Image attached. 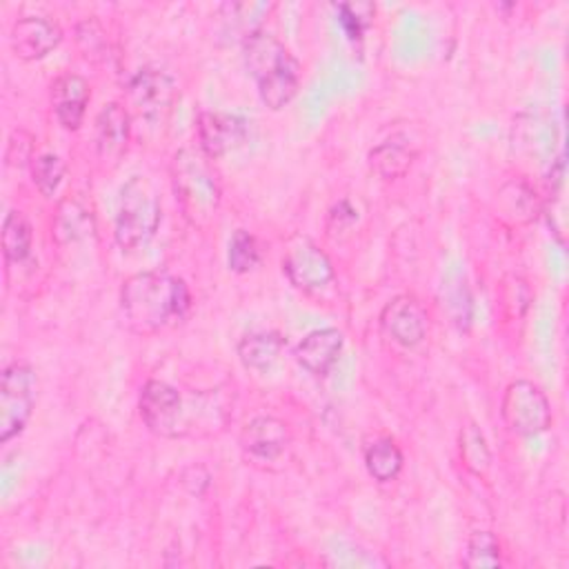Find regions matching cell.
<instances>
[{
    "label": "cell",
    "mask_w": 569,
    "mask_h": 569,
    "mask_svg": "<svg viewBox=\"0 0 569 569\" xmlns=\"http://www.w3.org/2000/svg\"><path fill=\"white\" fill-rule=\"evenodd\" d=\"M189 307L187 282L167 271H138L120 287V311L127 327L138 336H153L180 322Z\"/></svg>",
    "instance_id": "cell-1"
},
{
    "label": "cell",
    "mask_w": 569,
    "mask_h": 569,
    "mask_svg": "<svg viewBox=\"0 0 569 569\" xmlns=\"http://www.w3.org/2000/svg\"><path fill=\"white\" fill-rule=\"evenodd\" d=\"M242 60L256 80L260 100L278 111L293 100L300 89L302 69L296 56L267 29H251L242 38Z\"/></svg>",
    "instance_id": "cell-2"
},
{
    "label": "cell",
    "mask_w": 569,
    "mask_h": 569,
    "mask_svg": "<svg viewBox=\"0 0 569 569\" xmlns=\"http://www.w3.org/2000/svg\"><path fill=\"white\" fill-rule=\"evenodd\" d=\"M171 184L178 207L196 229H209L216 222L222 189L209 158L193 147H182L171 158Z\"/></svg>",
    "instance_id": "cell-3"
},
{
    "label": "cell",
    "mask_w": 569,
    "mask_h": 569,
    "mask_svg": "<svg viewBox=\"0 0 569 569\" xmlns=\"http://www.w3.org/2000/svg\"><path fill=\"white\" fill-rule=\"evenodd\" d=\"M162 220L160 196L147 176H131L118 198V211L113 222L116 242L131 251L144 247L158 231Z\"/></svg>",
    "instance_id": "cell-4"
},
{
    "label": "cell",
    "mask_w": 569,
    "mask_h": 569,
    "mask_svg": "<svg viewBox=\"0 0 569 569\" xmlns=\"http://www.w3.org/2000/svg\"><path fill=\"white\" fill-rule=\"evenodd\" d=\"M38 400V373L27 362H11L0 378V440L9 442L29 422Z\"/></svg>",
    "instance_id": "cell-5"
},
{
    "label": "cell",
    "mask_w": 569,
    "mask_h": 569,
    "mask_svg": "<svg viewBox=\"0 0 569 569\" xmlns=\"http://www.w3.org/2000/svg\"><path fill=\"white\" fill-rule=\"evenodd\" d=\"M500 416L511 433L533 438L551 427V405L547 393L531 380L518 378L507 385Z\"/></svg>",
    "instance_id": "cell-6"
},
{
    "label": "cell",
    "mask_w": 569,
    "mask_h": 569,
    "mask_svg": "<svg viewBox=\"0 0 569 569\" xmlns=\"http://www.w3.org/2000/svg\"><path fill=\"white\" fill-rule=\"evenodd\" d=\"M138 409L144 427L160 438H178L187 433L184 402L180 391L164 380H147L140 389Z\"/></svg>",
    "instance_id": "cell-7"
},
{
    "label": "cell",
    "mask_w": 569,
    "mask_h": 569,
    "mask_svg": "<svg viewBox=\"0 0 569 569\" xmlns=\"http://www.w3.org/2000/svg\"><path fill=\"white\" fill-rule=\"evenodd\" d=\"M280 264L287 280L302 291H320L336 276L329 256L307 236H293L287 240Z\"/></svg>",
    "instance_id": "cell-8"
},
{
    "label": "cell",
    "mask_w": 569,
    "mask_h": 569,
    "mask_svg": "<svg viewBox=\"0 0 569 569\" xmlns=\"http://www.w3.org/2000/svg\"><path fill=\"white\" fill-rule=\"evenodd\" d=\"M127 96L140 118L162 120L176 104L178 84L169 71L149 64L129 78Z\"/></svg>",
    "instance_id": "cell-9"
},
{
    "label": "cell",
    "mask_w": 569,
    "mask_h": 569,
    "mask_svg": "<svg viewBox=\"0 0 569 569\" xmlns=\"http://www.w3.org/2000/svg\"><path fill=\"white\" fill-rule=\"evenodd\" d=\"M247 133L249 122L238 113L204 109L196 118L198 147L209 160L224 158L242 147L247 142Z\"/></svg>",
    "instance_id": "cell-10"
},
{
    "label": "cell",
    "mask_w": 569,
    "mask_h": 569,
    "mask_svg": "<svg viewBox=\"0 0 569 569\" xmlns=\"http://www.w3.org/2000/svg\"><path fill=\"white\" fill-rule=\"evenodd\" d=\"M380 327L400 347H416L427 336L429 318L416 296L400 293L382 307Z\"/></svg>",
    "instance_id": "cell-11"
},
{
    "label": "cell",
    "mask_w": 569,
    "mask_h": 569,
    "mask_svg": "<svg viewBox=\"0 0 569 569\" xmlns=\"http://www.w3.org/2000/svg\"><path fill=\"white\" fill-rule=\"evenodd\" d=\"M62 42V29L47 16H22L13 22L9 33L11 51L20 60H40Z\"/></svg>",
    "instance_id": "cell-12"
},
{
    "label": "cell",
    "mask_w": 569,
    "mask_h": 569,
    "mask_svg": "<svg viewBox=\"0 0 569 569\" xmlns=\"http://www.w3.org/2000/svg\"><path fill=\"white\" fill-rule=\"evenodd\" d=\"M289 427L276 416H256L240 431L242 451L260 462L278 460L289 447Z\"/></svg>",
    "instance_id": "cell-13"
},
{
    "label": "cell",
    "mask_w": 569,
    "mask_h": 569,
    "mask_svg": "<svg viewBox=\"0 0 569 569\" xmlns=\"http://www.w3.org/2000/svg\"><path fill=\"white\" fill-rule=\"evenodd\" d=\"M91 100L89 82L78 73H62L51 84V107L56 120L67 129L76 131L87 113V104Z\"/></svg>",
    "instance_id": "cell-14"
},
{
    "label": "cell",
    "mask_w": 569,
    "mask_h": 569,
    "mask_svg": "<svg viewBox=\"0 0 569 569\" xmlns=\"http://www.w3.org/2000/svg\"><path fill=\"white\" fill-rule=\"evenodd\" d=\"M131 120L129 111L120 102H109L96 116V151L104 162L116 164L129 142Z\"/></svg>",
    "instance_id": "cell-15"
},
{
    "label": "cell",
    "mask_w": 569,
    "mask_h": 569,
    "mask_svg": "<svg viewBox=\"0 0 569 569\" xmlns=\"http://www.w3.org/2000/svg\"><path fill=\"white\" fill-rule=\"evenodd\" d=\"M345 347L342 331L333 327H322L309 331L296 347V360L313 376H327L338 362Z\"/></svg>",
    "instance_id": "cell-16"
},
{
    "label": "cell",
    "mask_w": 569,
    "mask_h": 569,
    "mask_svg": "<svg viewBox=\"0 0 569 569\" xmlns=\"http://www.w3.org/2000/svg\"><path fill=\"white\" fill-rule=\"evenodd\" d=\"M418 156L416 144L407 133H391L369 151V167L385 180L402 178Z\"/></svg>",
    "instance_id": "cell-17"
},
{
    "label": "cell",
    "mask_w": 569,
    "mask_h": 569,
    "mask_svg": "<svg viewBox=\"0 0 569 569\" xmlns=\"http://www.w3.org/2000/svg\"><path fill=\"white\" fill-rule=\"evenodd\" d=\"M538 209H540L538 196L533 187L522 178L505 182L496 193V216L509 224L531 222Z\"/></svg>",
    "instance_id": "cell-18"
},
{
    "label": "cell",
    "mask_w": 569,
    "mask_h": 569,
    "mask_svg": "<svg viewBox=\"0 0 569 569\" xmlns=\"http://www.w3.org/2000/svg\"><path fill=\"white\" fill-rule=\"evenodd\" d=\"M284 349V338L278 331H253L240 338L236 351L244 369L267 373L276 367Z\"/></svg>",
    "instance_id": "cell-19"
},
{
    "label": "cell",
    "mask_w": 569,
    "mask_h": 569,
    "mask_svg": "<svg viewBox=\"0 0 569 569\" xmlns=\"http://www.w3.org/2000/svg\"><path fill=\"white\" fill-rule=\"evenodd\" d=\"M402 451L393 438L382 436L365 447V467L378 482H391L402 471Z\"/></svg>",
    "instance_id": "cell-20"
},
{
    "label": "cell",
    "mask_w": 569,
    "mask_h": 569,
    "mask_svg": "<svg viewBox=\"0 0 569 569\" xmlns=\"http://www.w3.org/2000/svg\"><path fill=\"white\" fill-rule=\"evenodd\" d=\"M91 233V213L78 200H62L53 220V238L58 244H69Z\"/></svg>",
    "instance_id": "cell-21"
},
{
    "label": "cell",
    "mask_w": 569,
    "mask_h": 569,
    "mask_svg": "<svg viewBox=\"0 0 569 569\" xmlns=\"http://www.w3.org/2000/svg\"><path fill=\"white\" fill-rule=\"evenodd\" d=\"M31 224L18 209L7 211L2 220V253L7 262H22L31 253Z\"/></svg>",
    "instance_id": "cell-22"
},
{
    "label": "cell",
    "mask_w": 569,
    "mask_h": 569,
    "mask_svg": "<svg viewBox=\"0 0 569 569\" xmlns=\"http://www.w3.org/2000/svg\"><path fill=\"white\" fill-rule=\"evenodd\" d=\"M458 449H460V460L465 469L473 476H485L491 467V451L485 440V433L476 422H467L460 433H458Z\"/></svg>",
    "instance_id": "cell-23"
},
{
    "label": "cell",
    "mask_w": 569,
    "mask_h": 569,
    "mask_svg": "<svg viewBox=\"0 0 569 569\" xmlns=\"http://www.w3.org/2000/svg\"><path fill=\"white\" fill-rule=\"evenodd\" d=\"M462 565L469 569H485V567H500V542L496 533L487 529H478L467 538Z\"/></svg>",
    "instance_id": "cell-24"
},
{
    "label": "cell",
    "mask_w": 569,
    "mask_h": 569,
    "mask_svg": "<svg viewBox=\"0 0 569 569\" xmlns=\"http://www.w3.org/2000/svg\"><path fill=\"white\" fill-rule=\"evenodd\" d=\"M227 262H229V269L236 273H247L258 267L260 249H258L256 238L249 231H244V229L233 231V236L229 240Z\"/></svg>",
    "instance_id": "cell-25"
},
{
    "label": "cell",
    "mask_w": 569,
    "mask_h": 569,
    "mask_svg": "<svg viewBox=\"0 0 569 569\" xmlns=\"http://www.w3.org/2000/svg\"><path fill=\"white\" fill-rule=\"evenodd\" d=\"M31 176L40 193L51 198L64 178V162L56 153H40L31 160Z\"/></svg>",
    "instance_id": "cell-26"
},
{
    "label": "cell",
    "mask_w": 569,
    "mask_h": 569,
    "mask_svg": "<svg viewBox=\"0 0 569 569\" xmlns=\"http://www.w3.org/2000/svg\"><path fill=\"white\" fill-rule=\"evenodd\" d=\"M442 307L449 313L451 322H456L458 327H467L469 325L471 298H469V289H467L462 278H458L456 282L445 284V302H442Z\"/></svg>",
    "instance_id": "cell-27"
},
{
    "label": "cell",
    "mask_w": 569,
    "mask_h": 569,
    "mask_svg": "<svg viewBox=\"0 0 569 569\" xmlns=\"http://www.w3.org/2000/svg\"><path fill=\"white\" fill-rule=\"evenodd\" d=\"M338 18L349 38H360L373 18L371 2H342L338 4Z\"/></svg>",
    "instance_id": "cell-28"
},
{
    "label": "cell",
    "mask_w": 569,
    "mask_h": 569,
    "mask_svg": "<svg viewBox=\"0 0 569 569\" xmlns=\"http://www.w3.org/2000/svg\"><path fill=\"white\" fill-rule=\"evenodd\" d=\"M353 220H356V209H353L347 200H340V202L333 204V209L329 211V227L342 229V227L351 224Z\"/></svg>",
    "instance_id": "cell-29"
}]
</instances>
